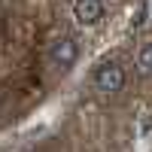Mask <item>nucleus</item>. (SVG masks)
Returning a JSON list of instances; mask_svg holds the SVG:
<instances>
[{"label": "nucleus", "mask_w": 152, "mask_h": 152, "mask_svg": "<svg viewBox=\"0 0 152 152\" xmlns=\"http://www.w3.org/2000/svg\"><path fill=\"white\" fill-rule=\"evenodd\" d=\"M46 58H49V67L52 70L67 73L76 61H79V43H76V37H70V34L55 37L52 46H49V52H46Z\"/></svg>", "instance_id": "obj_1"}, {"label": "nucleus", "mask_w": 152, "mask_h": 152, "mask_svg": "<svg viewBox=\"0 0 152 152\" xmlns=\"http://www.w3.org/2000/svg\"><path fill=\"white\" fill-rule=\"evenodd\" d=\"M91 85H94V91L104 94V97L119 94L122 88H125V67L116 64V61H104V64H97L94 73H91Z\"/></svg>", "instance_id": "obj_2"}, {"label": "nucleus", "mask_w": 152, "mask_h": 152, "mask_svg": "<svg viewBox=\"0 0 152 152\" xmlns=\"http://www.w3.org/2000/svg\"><path fill=\"white\" fill-rule=\"evenodd\" d=\"M73 18L82 28H94L104 18V0H76L73 3Z\"/></svg>", "instance_id": "obj_3"}, {"label": "nucleus", "mask_w": 152, "mask_h": 152, "mask_svg": "<svg viewBox=\"0 0 152 152\" xmlns=\"http://www.w3.org/2000/svg\"><path fill=\"white\" fill-rule=\"evenodd\" d=\"M137 73L146 76V79H152V40L137 49Z\"/></svg>", "instance_id": "obj_4"}]
</instances>
